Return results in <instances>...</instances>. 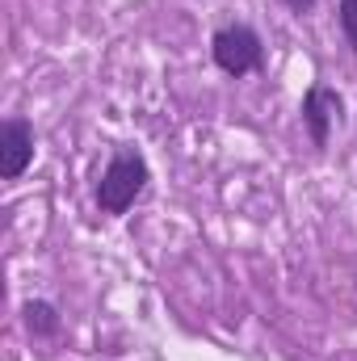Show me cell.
I'll list each match as a JSON object with an SVG mask.
<instances>
[{"label": "cell", "mask_w": 357, "mask_h": 361, "mask_svg": "<svg viewBox=\"0 0 357 361\" xmlns=\"http://www.w3.org/2000/svg\"><path fill=\"white\" fill-rule=\"evenodd\" d=\"M147 180H152L147 160H143L135 147H118V152L109 156L101 180H97V206H101L105 214H126V210L143 197Z\"/></svg>", "instance_id": "obj_1"}, {"label": "cell", "mask_w": 357, "mask_h": 361, "mask_svg": "<svg viewBox=\"0 0 357 361\" xmlns=\"http://www.w3.org/2000/svg\"><path fill=\"white\" fill-rule=\"evenodd\" d=\"M210 55H214L219 72H227V76L240 80V76H248V72H261V63H265V42H261V34H257L253 25L236 21V25L214 30Z\"/></svg>", "instance_id": "obj_2"}, {"label": "cell", "mask_w": 357, "mask_h": 361, "mask_svg": "<svg viewBox=\"0 0 357 361\" xmlns=\"http://www.w3.org/2000/svg\"><path fill=\"white\" fill-rule=\"evenodd\" d=\"M34 164V126L25 118H4L0 126V177L17 180Z\"/></svg>", "instance_id": "obj_3"}, {"label": "cell", "mask_w": 357, "mask_h": 361, "mask_svg": "<svg viewBox=\"0 0 357 361\" xmlns=\"http://www.w3.org/2000/svg\"><path fill=\"white\" fill-rule=\"evenodd\" d=\"M341 109H345V101H341L337 89H328V85H311L307 89V97H303V126H307L315 147H328V135H332V122L341 118Z\"/></svg>", "instance_id": "obj_4"}, {"label": "cell", "mask_w": 357, "mask_h": 361, "mask_svg": "<svg viewBox=\"0 0 357 361\" xmlns=\"http://www.w3.org/2000/svg\"><path fill=\"white\" fill-rule=\"evenodd\" d=\"M25 328H30L34 336H55V332H59V311H55L51 302L34 298V302H25Z\"/></svg>", "instance_id": "obj_5"}, {"label": "cell", "mask_w": 357, "mask_h": 361, "mask_svg": "<svg viewBox=\"0 0 357 361\" xmlns=\"http://www.w3.org/2000/svg\"><path fill=\"white\" fill-rule=\"evenodd\" d=\"M337 17H341V30H345V42L357 55V0H341L337 4Z\"/></svg>", "instance_id": "obj_6"}, {"label": "cell", "mask_w": 357, "mask_h": 361, "mask_svg": "<svg viewBox=\"0 0 357 361\" xmlns=\"http://www.w3.org/2000/svg\"><path fill=\"white\" fill-rule=\"evenodd\" d=\"M282 4H286L290 13H298V17H307V13L315 8V0H282Z\"/></svg>", "instance_id": "obj_7"}]
</instances>
